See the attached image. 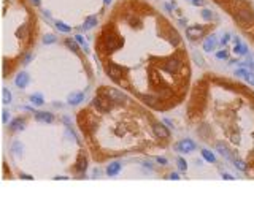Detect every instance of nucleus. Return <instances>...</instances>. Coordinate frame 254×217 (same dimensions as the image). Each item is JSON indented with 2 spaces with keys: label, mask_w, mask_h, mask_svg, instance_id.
<instances>
[{
  "label": "nucleus",
  "mask_w": 254,
  "mask_h": 217,
  "mask_svg": "<svg viewBox=\"0 0 254 217\" xmlns=\"http://www.w3.org/2000/svg\"><path fill=\"white\" fill-rule=\"evenodd\" d=\"M102 46H103V51L107 54H111L113 51H116V49H119L122 46V40L119 38L116 33H107L105 38H103Z\"/></svg>",
  "instance_id": "nucleus-1"
},
{
  "label": "nucleus",
  "mask_w": 254,
  "mask_h": 217,
  "mask_svg": "<svg viewBox=\"0 0 254 217\" xmlns=\"http://www.w3.org/2000/svg\"><path fill=\"white\" fill-rule=\"evenodd\" d=\"M92 105H94V108H97L102 113H108L110 108H111V101H110V98H107L105 95L95 97L94 101H92Z\"/></svg>",
  "instance_id": "nucleus-2"
},
{
  "label": "nucleus",
  "mask_w": 254,
  "mask_h": 217,
  "mask_svg": "<svg viewBox=\"0 0 254 217\" xmlns=\"http://www.w3.org/2000/svg\"><path fill=\"white\" fill-rule=\"evenodd\" d=\"M107 71H108V76L111 78V79H114V81H119L121 78L124 76V67H121V65H118V63H114V62H110L108 63V68H107Z\"/></svg>",
  "instance_id": "nucleus-3"
},
{
  "label": "nucleus",
  "mask_w": 254,
  "mask_h": 217,
  "mask_svg": "<svg viewBox=\"0 0 254 217\" xmlns=\"http://www.w3.org/2000/svg\"><path fill=\"white\" fill-rule=\"evenodd\" d=\"M102 95H105L107 98H110V100H114V101H118V103H124L126 101V95L122 94V92H119V90H116V89H105L103 92H102Z\"/></svg>",
  "instance_id": "nucleus-4"
},
{
  "label": "nucleus",
  "mask_w": 254,
  "mask_h": 217,
  "mask_svg": "<svg viewBox=\"0 0 254 217\" xmlns=\"http://www.w3.org/2000/svg\"><path fill=\"white\" fill-rule=\"evenodd\" d=\"M237 19L242 22V24H251L254 21V13L249 10V8H242L237 13Z\"/></svg>",
  "instance_id": "nucleus-5"
},
{
  "label": "nucleus",
  "mask_w": 254,
  "mask_h": 217,
  "mask_svg": "<svg viewBox=\"0 0 254 217\" xmlns=\"http://www.w3.org/2000/svg\"><path fill=\"white\" fill-rule=\"evenodd\" d=\"M181 68V60L178 57H170L167 62L164 63V70L168 71V73H175Z\"/></svg>",
  "instance_id": "nucleus-6"
},
{
  "label": "nucleus",
  "mask_w": 254,
  "mask_h": 217,
  "mask_svg": "<svg viewBox=\"0 0 254 217\" xmlns=\"http://www.w3.org/2000/svg\"><path fill=\"white\" fill-rule=\"evenodd\" d=\"M203 33H205V27H202V25H191V27H189V29L186 30V35H187L191 40L200 38Z\"/></svg>",
  "instance_id": "nucleus-7"
},
{
  "label": "nucleus",
  "mask_w": 254,
  "mask_h": 217,
  "mask_svg": "<svg viewBox=\"0 0 254 217\" xmlns=\"http://www.w3.org/2000/svg\"><path fill=\"white\" fill-rule=\"evenodd\" d=\"M175 149L179 151V152H191V151L195 149V143H194L192 140H181L176 146H175Z\"/></svg>",
  "instance_id": "nucleus-8"
},
{
  "label": "nucleus",
  "mask_w": 254,
  "mask_h": 217,
  "mask_svg": "<svg viewBox=\"0 0 254 217\" xmlns=\"http://www.w3.org/2000/svg\"><path fill=\"white\" fill-rule=\"evenodd\" d=\"M152 132H154V135L157 138H167L168 136V128L162 125V124H154L152 125Z\"/></svg>",
  "instance_id": "nucleus-9"
},
{
  "label": "nucleus",
  "mask_w": 254,
  "mask_h": 217,
  "mask_svg": "<svg viewBox=\"0 0 254 217\" xmlns=\"http://www.w3.org/2000/svg\"><path fill=\"white\" fill-rule=\"evenodd\" d=\"M15 84L18 87H26L27 84H29V75H27L26 71L19 73V75L16 76V79H15Z\"/></svg>",
  "instance_id": "nucleus-10"
},
{
  "label": "nucleus",
  "mask_w": 254,
  "mask_h": 217,
  "mask_svg": "<svg viewBox=\"0 0 254 217\" xmlns=\"http://www.w3.org/2000/svg\"><path fill=\"white\" fill-rule=\"evenodd\" d=\"M83 98H84V94H83V92H73V94L68 95L67 101L70 105H78V103H81V101H83Z\"/></svg>",
  "instance_id": "nucleus-11"
},
{
  "label": "nucleus",
  "mask_w": 254,
  "mask_h": 217,
  "mask_svg": "<svg viewBox=\"0 0 254 217\" xmlns=\"http://www.w3.org/2000/svg\"><path fill=\"white\" fill-rule=\"evenodd\" d=\"M35 119L40 122H46V124H51L54 121V116L51 113H37L35 114Z\"/></svg>",
  "instance_id": "nucleus-12"
},
{
  "label": "nucleus",
  "mask_w": 254,
  "mask_h": 217,
  "mask_svg": "<svg viewBox=\"0 0 254 217\" xmlns=\"http://www.w3.org/2000/svg\"><path fill=\"white\" fill-rule=\"evenodd\" d=\"M119 171H121V163H119V162H113V163H110L108 168H107L108 176H116Z\"/></svg>",
  "instance_id": "nucleus-13"
},
{
  "label": "nucleus",
  "mask_w": 254,
  "mask_h": 217,
  "mask_svg": "<svg viewBox=\"0 0 254 217\" xmlns=\"http://www.w3.org/2000/svg\"><path fill=\"white\" fill-rule=\"evenodd\" d=\"M216 43H218V40H216L214 35H211L210 38L205 40V43H203V51H213V48L216 46Z\"/></svg>",
  "instance_id": "nucleus-14"
},
{
  "label": "nucleus",
  "mask_w": 254,
  "mask_h": 217,
  "mask_svg": "<svg viewBox=\"0 0 254 217\" xmlns=\"http://www.w3.org/2000/svg\"><path fill=\"white\" fill-rule=\"evenodd\" d=\"M24 127H26L24 119H15V121L10 124V128H11L13 132H19V130H22Z\"/></svg>",
  "instance_id": "nucleus-15"
},
{
  "label": "nucleus",
  "mask_w": 254,
  "mask_h": 217,
  "mask_svg": "<svg viewBox=\"0 0 254 217\" xmlns=\"http://www.w3.org/2000/svg\"><path fill=\"white\" fill-rule=\"evenodd\" d=\"M16 36H19V38H22V40L29 38V25H21L19 29L16 30Z\"/></svg>",
  "instance_id": "nucleus-16"
},
{
  "label": "nucleus",
  "mask_w": 254,
  "mask_h": 217,
  "mask_svg": "<svg viewBox=\"0 0 254 217\" xmlns=\"http://www.w3.org/2000/svg\"><path fill=\"white\" fill-rule=\"evenodd\" d=\"M234 51H235V54H246L248 52V46L244 44V43H242L240 40H237V44H235V48H234Z\"/></svg>",
  "instance_id": "nucleus-17"
},
{
  "label": "nucleus",
  "mask_w": 254,
  "mask_h": 217,
  "mask_svg": "<svg viewBox=\"0 0 254 217\" xmlns=\"http://www.w3.org/2000/svg\"><path fill=\"white\" fill-rule=\"evenodd\" d=\"M95 25H97V17L95 16H89L84 21V24H83V27H84L86 30H89V29H92V27H95Z\"/></svg>",
  "instance_id": "nucleus-18"
},
{
  "label": "nucleus",
  "mask_w": 254,
  "mask_h": 217,
  "mask_svg": "<svg viewBox=\"0 0 254 217\" xmlns=\"http://www.w3.org/2000/svg\"><path fill=\"white\" fill-rule=\"evenodd\" d=\"M76 170H78V171H81V173H84L86 170H87V160L84 159V157H80V159H78V162H76Z\"/></svg>",
  "instance_id": "nucleus-19"
},
{
  "label": "nucleus",
  "mask_w": 254,
  "mask_h": 217,
  "mask_svg": "<svg viewBox=\"0 0 254 217\" xmlns=\"http://www.w3.org/2000/svg\"><path fill=\"white\" fill-rule=\"evenodd\" d=\"M30 101H32V105L34 106H41L45 103V100H43V95H40V94H34L30 97Z\"/></svg>",
  "instance_id": "nucleus-20"
},
{
  "label": "nucleus",
  "mask_w": 254,
  "mask_h": 217,
  "mask_svg": "<svg viewBox=\"0 0 254 217\" xmlns=\"http://www.w3.org/2000/svg\"><path fill=\"white\" fill-rule=\"evenodd\" d=\"M202 157L205 159L206 162H210V163H214V160H216V157L213 155V152H210L208 149H203L202 151Z\"/></svg>",
  "instance_id": "nucleus-21"
},
{
  "label": "nucleus",
  "mask_w": 254,
  "mask_h": 217,
  "mask_svg": "<svg viewBox=\"0 0 254 217\" xmlns=\"http://www.w3.org/2000/svg\"><path fill=\"white\" fill-rule=\"evenodd\" d=\"M216 151H219V154H221V155H224V157H230L229 149L223 144V143H218V144H216Z\"/></svg>",
  "instance_id": "nucleus-22"
},
{
  "label": "nucleus",
  "mask_w": 254,
  "mask_h": 217,
  "mask_svg": "<svg viewBox=\"0 0 254 217\" xmlns=\"http://www.w3.org/2000/svg\"><path fill=\"white\" fill-rule=\"evenodd\" d=\"M65 44H67L72 51H73V52H78V51H80V48H78V43L75 41V38H73V40H67V41H65Z\"/></svg>",
  "instance_id": "nucleus-23"
},
{
  "label": "nucleus",
  "mask_w": 254,
  "mask_h": 217,
  "mask_svg": "<svg viewBox=\"0 0 254 217\" xmlns=\"http://www.w3.org/2000/svg\"><path fill=\"white\" fill-rule=\"evenodd\" d=\"M56 27H57V30L64 32V33H68V32H70V27H68L67 24H64V22H61V21L56 22Z\"/></svg>",
  "instance_id": "nucleus-24"
},
{
  "label": "nucleus",
  "mask_w": 254,
  "mask_h": 217,
  "mask_svg": "<svg viewBox=\"0 0 254 217\" xmlns=\"http://www.w3.org/2000/svg\"><path fill=\"white\" fill-rule=\"evenodd\" d=\"M168 33H170V43H172L173 46H176V44L179 43V36L175 33V30H170Z\"/></svg>",
  "instance_id": "nucleus-25"
},
{
  "label": "nucleus",
  "mask_w": 254,
  "mask_h": 217,
  "mask_svg": "<svg viewBox=\"0 0 254 217\" xmlns=\"http://www.w3.org/2000/svg\"><path fill=\"white\" fill-rule=\"evenodd\" d=\"M2 95H3V103L8 105V103L11 101V94H10V90H8V89H3V90H2Z\"/></svg>",
  "instance_id": "nucleus-26"
},
{
  "label": "nucleus",
  "mask_w": 254,
  "mask_h": 217,
  "mask_svg": "<svg viewBox=\"0 0 254 217\" xmlns=\"http://www.w3.org/2000/svg\"><path fill=\"white\" fill-rule=\"evenodd\" d=\"M56 41V35H53V33H48V35H45V38H43V43H54Z\"/></svg>",
  "instance_id": "nucleus-27"
},
{
  "label": "nucleus",
  "mask_w": 254,
  "mask_h": 217,
  "mask_svg": "<svg viewBox=\"0 0 254 217\" xmlns=\"http://www.w3.org/2000/svg\"><path fill=\"white\" fill-rule=\"evenodd\" d=\"M140 98H141V100H145L148 105H152V103L156 101V98H154V97H149V95H141Z\"/></svg>",
  "instance_id": "nucleus-28"
},
{
  "label": "nucleus",
  "mask_w": 254,
  "mask_h": 217,
  "mask_svg": "<svg viewBox=\"0 0 254 217\" xmlns=\"http://www.w3.org/2000/svg\"><path fill=\"white\" fill-rule=\"evenodd\" d=\"M75 41H76L78 44H81L83 48H84V46H87L86 41H84V36H83V35H76V36H75Z\"/></svg>",
  "instance_id": "nucleus-29"
},
{
  "label": "nucleus",
  "mask_w": 254,
  "mask_h": 217,
  "mask_svg": "<svg viewBox=\"0 0 254 217\" xmlns=\"http://www.w3.org/2000/svg\"><path fill=\"white\" fill-rule=\"evenodd\" d=\"M246 75H248V71L244 70V68H238V70L235 71V76H238V78H246Z\"/></svg>",
  "instance_id": "nucleus-30"
},
{
  "label": "nucleus",
  "mask_w": 254,
  "mask_h": 217,
  "mask_svg": "<svg viewBox=\"0 0 254 217\" xmlns=\"http://www.w3.org/2000/svg\"><path fill=\"white\" fill-rule=\"evenodd\" d=\"M178 167H179L181 171H186L187 170V165H186V162H184L183 159H178Z\"/></svg>",
  "instance_id": "nucleus-31"
},
{
  "label": "nucleus",
  "mask_w": 254,
  "mask_h": 217,
  "mask_svg": "<svg viewBox=\"0 0 254 217\" xmlns=\"http://www.w3.org/2000/svg\"><path fill=\"white\" fill-rule=\"evenodd\" d=\"M202 16H203V17H205V19H206V21H210V19H213V15H211V11H210V10H203V11H202Z\"/></svg>",
  "instance_id": "nucleus-32"
},
{
  "label": "nucleus",
  "mask_w": 254,
  "mask_h": 217,
  "mask_svg": "<svg viewBox=\"0 0 254 217\" xmlns=\"http://www.w3.org/2000/svg\"><path fill=\"white\" fill-rule=\"evenodd\" d=\"M216 57H218V59H227L229 52H227V51H219V52L216 54Z\"/></svg>",
  "instance_id": "nucleus-33"
},
{
  "label": "nucleus",
  "mask_w": 254,
  "mask_h": 217,
  "mask_svg": "<svg viewBox=\"0 0 254 217\" xmlns=\"http://www.w3.org/2000/svg\"><path fill=\"white\" fill-rule=\"evenodd\" d=\"M244 79H246V81L249 82V84H253V86H254V73H248Z\"/></svg>",
  "instance_id": "nucleus-34"
},
{
  "label": "nucleus",
  "mask_w": 254,
  "mask_h": 217,
  "mask_svg": "<svg viewBox=\"0 0 254 217\" xmlns=\"http://www.w3.org/2000/svg\"><path fill=\"white\" fill-rule=\"evenodd\" d=\"M2 114H3V116H2V119H3V122H8V119H10V113H8L7 109H5V111H3Z\"/></svg>",
  "instance_id": "nucleus-35"
},
{
  "label": "nucleus",
  "mask_w": 254,
  "mask_h": 217,
  "mask_svg": "<svg viewBox=\"0 0 254 217\" xmlns=\"http://www.w3.org/2000/svg\"><path fill=\"white\" fill-rule=\"evenodd\" d=\"M235 167H237L238 170H244V168H246V167H244V163H243V162H235Z\"/></svg>",
  "instance_id": "nucleus-36"
},
{
  "label": "nucleus",
  "mask_w": 254,
  "mask_h": 217,
  "mask_svg": "<svg viewBox=\"0 0 254 217\" xmlns=\"http://www.w3.org/2000/svg\"><path fill=\"white\" fill-rule=\"evenodd\" d=\"M156 160H157L159 163H162V165H167V159H164V157H156Z\"/></svg>",
  "instance_id": "nucleus-37"
},
{
  "label": "nucleus",
  "mask_w": 254,
  "mask_h": 217,
  "mask_svg": "<svg viewBox=\"0 0 254 217\" xmlns=\"http://www.w3.org/2000/svg\"><path fill=\"white\" fill-rule=\"evenodd\" d=\"M170 179H172V181H176V179H179V176L176 173H173V174H170Z\"/></svg>",
  "instance_id": "nucleus-38"
},
{
  "label": "nucleus",
  "mask_w": 254,
  "mask_h": 217,
  "mask_svg": "<svg viewBox=\"0 0 254 217\" xmlns=\"http://www.w3.org/2000/svg\"><path fill=\"white\" fill-rule=\"evenodd\" d=\"M189 2H192L195 7H200V5H202V2H200V0H189Z\"/></svg>",
  "instance_id": "nucleus-39"
},
{
  "label": "nucleus",
  "mask_w": 254,
  "mask_h": 217,
  "mask_svg": "<svg viewBox=\"0 0 254 217\" xmlns=\"http://www.w3.org/2000/svg\"><path fill=\"white\" fill-rule=\"evenodd\" d=\"M21 178H22V179H29V181H32V179H34V178H32V176H29V174H22Z\"/></svg>",
  "instance_id": "nucleus-40"
},
{
  "label": "nucleus",
  "mask_w": 254,
  "mask_h": 217,
  "mask_svg": "<svg viewBox=\"0 0 254 217\" xmlns=\"http://www.w3.org/2000/svg\"><path fill=\"white\" fill-rule=\"evenodd\" d=\"M229 40H230V35H224V38H223V43H227Z\"/></svg>",
  "instance_id": "nucleus-41"
},
{
  "label": "nucleus",
  "mask_w": 254,
  "mask_h": 217,
  "mask_svg": "<svg viewBox=\"0 0 254 217\" xmlns=\"http://www.w3.org/2000/svg\"><path fill=\"white\" fill-rule=\"evenodd\" d=\"M224 179H235L234 176H230V174H224V176H223Z\"/></svg>",
  "instance_id": "nucleus-42"
},
{
  "label": "nucleus",
  "mask_w": 254,
  "mask_h": 217,
  "mask_svg": "<svg viewBox=\"0 0 254 217\" xmlns=\"http://www.w3.org/2000/svg\"><path fill=\"white\" fill-rule=\"evenodd\" d=\"M32 3L34 5H40V0H32Z\"/></svg>",
  "instance_id": "nucleus-43"
},
{
  "label": "nucleus",
  "mask_w": 254,
  "mask_h": 217,
  "mask_svg": "<svg viewBox=\"0 0 254 217\" xmlns=\"http://www.w3.org/2000/svg\"><path fill=\"white\" fill-rule=\"evenodd\" d=\"M103 2H105V3H107V5H108V3L111 2V0H103Z\"/></svg>",
  "instance_id": "nucleus-44"
},
{
  "label": "nucleus",
  "mask_w": 254,
  "mask_h": 217,
  "mask_svg": "<svg viewBox=\"0 0 254 217\" xmlns=\"http://www.w3.org/2000/svg\"><path fill=\"white\" fill-rule=\"evenodd\" d=\"M249 65H251V67H253V70H254V63H249Z\"/></svg>",
  "instance_id": "nucleus-45"
}]
</instances>
